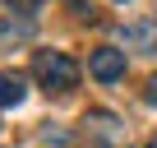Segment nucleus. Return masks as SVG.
<instances>
[{"mask_svg":"<svg viewBox=\"0 0 157 148\" xmlns=\"http://www.w3.org/2000/svg\"><path fill=\"white\" fill-rule=\"evenodd\" d=\"M33 74L42 79V88H46V93H69V88L78 84V65H74L65 51H37Z\"/></svg>","mask_w":157,"mask_h":148,"instance_id":"nucleus-1","label":"nucleus"},{"mask_svg":"<svg viewBox=\"0 0 157 148\" xmlns=\"http://www.w3.org/2000/svg\"><path fill=\"white\" fill-rule=\"evenodd\" d=\"M88 69H93V79L116 84V79H125V51H116V46H97V51L88 56Z\"/></svg>","mask_w":157,"mask_h":148,"instance_id":"nucleus-2","label":"nucleus"},{"mask_svg":"<svg viewBox=\"0 0 157 148\" xmlns=\"http://www.w3.org/2000/svg\"><path fill=\"white\" fill-rule=\"evenodd\" d=\"M120 37H125V46H134V51H157V19H134V23H125L120 28Z\"/></svg>","mask_w":157,"mask_h":148,"instance_id":"nucleus-3","label":"nucleus"},{"mask_svg":"<svg viewBox=\"0 0 157 148\" xmlns=\"http://www.w3.org/2000/svg\"><path fill=\"white\" fill-rule=\"evenodd\" d=\"M37 33L33 14H0V46H14V42H28Z\"/></svg>","mask_w":157,"mask_h":148,"instance_id":"nucleus-4","label":"nucleus"},{"mask_svg":"<svg viewBox=\"0 0 157 148\" xmlns=\"http://www.w3.org/2000/svg\"><path fill=\"white\" fill-rule=\"evenodd\" d=\"M28 97V79L19 69H0V107H19Z\"/></svg>","mask_w":157,"mask_h":148,"instance_id":"nucleus-5","label":"nucleus"},{"mask_svg":"<svg viewBox=\"0 0 157 148\" xmlns=\"http://www.w3.org/2000/svg\"><path fill=\"white\" fill-rule=\"evenodd\" d=\"M83 125H88V130H93V134H102V139H106V143H111V139H116V134H120V130H116V116H106V111H93V116H88V120H83Z\"/></svg>","mask_w":157,"mask_h":148,"instance_id":"nucleus-6","label":"nucleus"},{"mask_svg":"<svg viewBox=\"0 0 157 148\" xmlns=\"http://www.w3.org/2000/svg\"><path fill=\"white\" fill-rule=\"evenodd\" d=\"M148 102H152V107H157V79H152V84H148Z\"/></svg>","mask_w":157,"mask_h":148,"instance_id":"nucleus-7","label":"nucleus"},{"mask_svg":"<svg viewBox=\"0 0 157 148\" xmlns=\"http://www.w3.org/2000/svg\"><path fill=\"white\" fill-rule=\"evenodd\" d=\"M148 148H157V134H152V139H148Z\"/></svg>","mask_w":157,"mask_h":148,"instance_id":"nucleus-8","label":"nucleus"}]
</instances>
